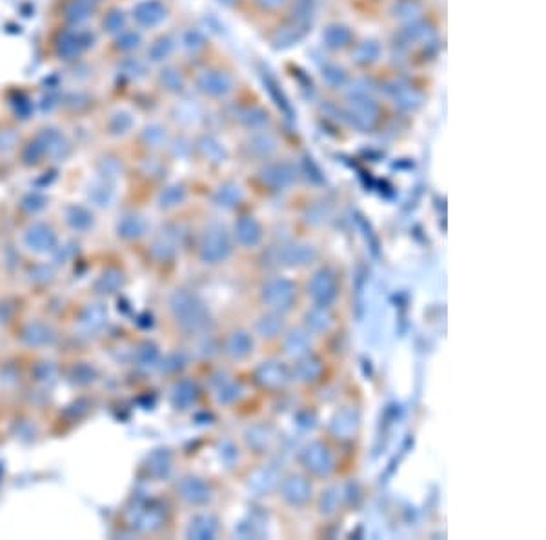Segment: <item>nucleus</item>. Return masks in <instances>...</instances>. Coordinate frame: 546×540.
<instances>
[{
    "instance_id": "f704fd0d",
    "label": "nucleus",
    "mask_w": 546,
    "mask_h": 540,
    "mask_svg": "<svg viewBox=\"0 0 546 540\" xmlns=\"http://www.w3.org/2000/svg\"><path fill=\"white\" fill-rule=\"evenodd\" d=\"M321 369H322L321 362H319L315 356L304 355L301 360H299L297 368H295V373H297L299 379L304 380V382H312V380H315L319 375H321Z\"/></svg>"
},
{
    "instance_id": "39448f33",
    "label": "nucleus",
    "mask_w": 546,
    "mask_h": 540,
    "mask_svg": "<svg viewBox=\"0 0 546 540\" xmlns=\"http://www.w3.org/2000/svg\"><path fill=\"white\" fill-rule=\"evenodd\" d=\"M262 300L266 302V306L277 309V311L292 308L295 300L294 282L284 276H273V279L266 280V284L262 286Z\"/></svg>"
},
{
    "instance_id": "6ab92c4d",
    "label": "nucleus",
    "mask_w": 546,
    "mask_h": 540,
    "mask_svg": "<svg viewBox=\"0 0 546 540\" xmlns=\"http://www.w3.org/2000/svg\"><path fill=\"white\" fill-rule=\"evenodd\" d=\"M277 146L279 142L277 139H275V135L266 131V129H259V131L253 133L248 140V149L253 155L259 156V159H268V156H272L273 153L277 151Z\"/></svg>"
},
{
    "instance_id": "9b49d317",
    "label": "nucleus",
    "mask_w": 546,
    "mask_h": 540,
    "mask_svg": "<svg viewBox=\"0 0 546 540\" xmlns=\"http://www.w3.org/2000/svg\"><path fill=\"white\" fill-rule=\"evenodd\" d=\"M177 46V36L169 35V33H161L144 46V60L148 64H164L175 53Z\"/></svg>"
},
{
    "instance_id": "423d86ee",
    "label": "nucleus",
    "mask_w": 546,
    "mask_h": 540,
    "mask_svg": "<svg viewBox=\"0 0 546 540\" xmlns=\"http://www.w3.org/2000/svg\"><path fill=\"white\" fill-rule=\"evenodd\" d=\"M301 462L315 476H328L334 471V455L322 442H312L301 453Z\"/></svg>"
},
{
    "instance_id": "f03ea898",
    "label": "nucleus",
    "mask_w": 546,
    "mask_h": 540,
    "mask_svg": "<svg viewBox=\"0 0 546 540\" xmlns=\"http://www.w3.org/2000/svg\"><path fill=\"white\" fill-rule=\"evenodd\" d=\"M169 16V8L164 0H139L129 9V20L141 31H153L161 28Z\"/></svg>"
},
{
    "instance_id": "9d476101",
    "label": "nucleus",
    "mask_w": 546,
    "mask_h": 540,
    "mask_svg": "<svg viewBox=\"0 0 546 540\" xmlns=\"http://www.w3.org/2000/svg\"><path fill=\"white\" fill-rule=\"evenodd\" d=\"M295 166L289 162H269L261 169V179L266 186L273 189H284L295 182Z\"/></svg>"
},
{
    "instance_id": "5701e85b",
    "label": "nucleus",
    "mask_w": 546,
    "mask_h": 540,
    "mask_svg": "<svg viewBox=\"0 0 546 540\" xmlns=\"http://www.w3.org/2000/svg\"><path fill=\"white\" fill-rule=\"evenodd\" d=\"M381 44L379 40L375 39H366L362 42H359L354 49H352V60L359 66H368L377 62L379 56H381Z\"/></svg>"
},
{
    "instance_id": "a878e982",
    "label": "nucleus",
    "mask_w": 546,
    "mask_h": 540,
    "mask_svg": "<svg viewBox=\"0 0 546 540\" xmlns=\"http://www.w3.org/2000/svg\"><path fill=\"white\" fill-rule=\"evenodd\" d=\"M279 484H281V480H279L277 471L273 468H268V466L259 468L249 476V486L259 493H272Z\"/></svg>"
},
{
    "instance_id": "f3484780",
    "label": "nucleus",
    "mask_w": 546,
    "mask_h": 540,
    "mask_svg": "<svg viewBox=\"0 0 546 540\" xmlns=\"http://www.w3.org/2000/svg\"><path fill=\"white\" fill-rule=\"evenodd\" d=\"M148 68L149 64L146 62L144 59L135 55H126V56H119L116 59V71H119V76H122L124 80H141L148 75Z\"/></svg>"
},
{
    "instance_id": "cd10ccee",
    "label": "nucleus",
    "mask_w": 546,
    "mask_h": 540,
    "mask_svg": "<svg viewBox=\"0 0 546 540\" xmlns=\"http://www.w3.org/2000/svg\"><path fill=\"white\" fill-rule=\"evenodd\" d=\"M392 99H394L395 106H399V108L404 109V111H414V109H417L419 106L425 102V96H422L421 91L409 88V86L406 84H402L401 88L392 95Z\"/></svg>"
},
{
    "instance_id": "7ed1b4c3",
    "label": "nucleus",
    "mask_w": 546,
    "mask_h": 540,
    "mask_svg": "<svg viewBox=\"0 0 546 540\" xmlns=\"http://www.w3.org/2000/svg\"><path fill=\"white\" fill-rule=\"evenodd\" d=\"M193 84L201 95L208 99H224L233 91L235 80L233 75L221 68H204L197 71Z\"/></svg>"
},
{
    "instance_id": "37998d69",
    "label": "nucleus",
    "mask_w": 546,
    "mask_h": 540,
    "mask_svg": "<svg viewBox=\"0 0 546 540\" xmlns=\"http://www.w3.org/2000/svg\"><path fill=\"white\" fill-rule=\"evenodd\" d=\"M249 435H253V439L249 436V442H252L253 448H268L269 442H272V433H269L268 428H262V426L253 428Z\"/></svg>"
},
{
    "instance_id": "79ce46f5",
    "label": "nucleus",
    "mask_w": 546,
    "mask_h": 540,
    "mask_svg": "<svg viewBox=\"0 0 546 540\" xmlns=\"http://www.w3.org/2000/svg\"><path fill=\"white\" fill-rule=\"evenodd\" d=\"M142 135H144L146 142L149 146H159L166 140V129L161 124H148L144 131H142Z\"/></svg>"
},
{
    "instance_id": "2eb2a0df",
    "label": "nucleus",
    "mask_w": 546,
    "mask_h": 540,
    "mask_svg": "<svg viewBox=\"0 0 546 540\" xmlns=\"http://www.w3.org/2000/svg\"><path fill=\"white\" fill-rule=\"evenodd\" d=\"M434 35V29L432 26L422 19L409 20L404 22L401 29H399V40L402 44H417V42H428Z\"/></svg>"
},
{
    "instance_id": "49530a36",
    "label": "nucleus",
    "mask_w": 546,
    "mask_h": 540,
    "mask_svg": "<svg viewBox=\"0 0 546 540\" xmlns=\"http://www.w3.org/2000/svg\"><path fill=\"white\" fill-rule=\"evenodd\" d=\"M241 195L242 193L237 186H226L221 189V196H224V200H232V202H239Z\"/></svg>"
},
{
    "instance_id": "09e8293b",
    "label": "nucleus",
    "mask_w": 546,
    "mask_h": 540,
    "mask_svg": "<svg viewBox=\"0 0 546 540\" xmlns=\"http://www.w3.org/2000/svg\"><path fill=\"white\" fill-rule=\"evenodd\" d=\"M88 2H91L93 6H96V8H101V6L104 4V2H108V0H88Z\"/></svg>"
},
{
    "instance_id": "412c9836",
    "label": "nucleus",
    "mask_w": 546,
    "mask_h": 540,
    "mask_svg": "<svg viewBox=\"0 0 546 540\" xmlns=\"http://www.w3.org/2000/svg\"><path fill=\"white\" fill-rule=\"evenodd\" d=\"M359 428V416L354 409H341L337 415L334 416L329 429L335 436H341V439H348V436L354 435Z\"/></svg>"
},
{
    "instance_id": "de8ad7c7",
    "label": "nucleus",
    "mask_w": 546,
    "mask_h": 540,
    "mask_svg": "<svg viewBox=\"0 0 546 540\" xmlns=\"http://www.w3.org/2000/svg\"><path fill=\"white\" fill-rule=\"evenodd\" d=\"M262 9H277L286 4V0H255Z\"/></svg>"
},
{
    "instance_id": "7c9ffc66",
    "label": "nucleus",
    "mask_w": 546,
    "mask_h": 540,
    "mask_svg": "<svg viewBox=\"0 0 546 540\" xmlns=\"http://www.w3.org/2000/svg\"><path fill=\"white\" fill-rule=\"evenodd\" d=\"M239 119H241V122L248 129L259 131V129H264L266 124L269 122V113L264 108H261V106H249V108L242 109Z\"/></svg>"
},
{
    "instance_id": "a211bd4d",
    "label": "nucleus",
    "mask_w": 546,
    "mask_h": 540,
    "mask_svg": "<svg viewBox=\"0 0 546 540\" xmlns=\"http://www.w3.org/2000/svg\"><path fill=\"white\" fill-rule=\"evenodd\" d=\"M257 379L269 389H277L288 382V369L281 362H264L257 369Z\"/></svg>"
},
{
    "instance_id": "aec40b11",
    "label": "nucleus",
    "mask_w": 546,
    "mask_h": 540,
    "mask_svg": "<svg viewBox=\"0 0 546 540\" xmlns=\"http://www.w3.org/2000/svg\"><path fill=\"white\" fill-rule=\"evenodd\" d=\"M159 86L172 95H181L186 88V79L181 69L173 64H164L157 75Z\"/></svg>"
},
{
    "instance_id": "4be33fe9",
    "label": "nucleus",
    "mask_w": 546,
    "mask_h": 540,
    "mask_svg": "<svg viewBox=\"0 0 546 540\" xmlns=\"http://www.w3.org/2000/svg\"><path fill=\"white\" fill-rule=\"evenodd\" d=\"M235 233H237L239 242L242 246H248V248L257 246L262 239L261 224L253 216H242L235 226Z\"/></svg>"
},
{
    "instance_id": "0eeeda50",
    "label": "nucleus",
    "mask_w": 546,
    "mask_h": 540,
    "mask_svg": "<svg viewBox=\"0 0 546 540\" xmlns=\"http://www.w3.org/2000/svg\"><path fill=\"white\" fill-rule=\"evenodd\" d=\"M99 11L88 0H61L59 2V19L61 24L73 26V28H84L89 20Z\"/></svg>"
},
{
    "instance_id": "58836bf2",
    "label": "nucleus",
    "mask_w": 546,
    "mask_h": 540,
    "mask_svg": "<svg viewBox=\"0 0 546 540\" xmlns=\"http://www.w3.org/2000/svg\"><path fill=\"white\" fill-rule=\"evenodd\" d=\"M262 76H264L266 89H268L269 95H272L273 99H275V102H277L279 108H282V111H286V113H288V115H292V108H289V104H288V99H286V96H284L282 89L279 88L275 76H272V75H269V73H266V75H262Z\"/></svg>"
},
{
    "instance_id": "c03bdc74",
    "label": "nucleus",
    "mask_w": 546,
    "mask_h": 540,
    "mask_svg": "<svg viewBox=\"0 0 546 540\" xmlns=\"http://www.w3.org/2000/svg\"><path fill=\"white\" fill-rule=\"evenodd\" d=\"M328 213H329L328 206H326L324 202H319L317 206H314V208H312L308 220H312V222H322V220H326Z\"/></svg>"
},
{
    "instance_id": "8fccbe9b",
    "label": "nucleus",
    "mask_w": 546,
    "mask_h": 540,
    "mask_svg": "<svg viewBox=\"0 0 546 540\" xmlns=\"http://www.w3.org/2000/svg\"><path fill=\"white\" fill-rule=\"evenodd\" d=\"M219 2H221V4H224V6H232V4H235L237 0H219Z\"/></svg>"
},
{
    "instance_id": "1a4fd4ad",
    "label": "nucleus",
    "mask_w": 546,
    "mask_h": 540,
    "mask_svg": "<svg viewBox=\"0 0 546 540\" xmlns=\"http://www.w3.org/2000/svg\"><path fill=\"white\" fill-rule=\"evenodd\" d=\"M315 259H317V249L308 242L286 244L277 248V251H275V260L279 264L288 266V268H302V266L312 264Z\"/></svg>"
},
{
    "instance_id": "c85d7f7f",
    "label": "nucleus",
    "mask_w": 546,
    "mask_h": 540,
    "mask_svg": "<svg viewBox=\"0 0 546 540\" xmlns=\"http://www.w3.org/2000/svg\"><path fill=\"white\" fill-rule=\"evenodd\" d=\"M422 9L425 6L421 0H395L392 6V15L402 22H409V20L421 19Z\"/></svg>"
},
{
    "instance_id": "a19ab883",
    "label": "nucleus",
    "mask_w": 546,
    "mask_h": 540,
    "mask_svg": "<svg viewBox=\"0 0 546 540\" xmlns=\"http://www.w3.org/2000/svg\"><path fill=\"white\" fill-rule=\"evenodd\" d=\"M109 124H116V133H126L133 126V115L119 108L109 115Z\"/></svg>"
},
{
    "instance_id": "dca6fc26",
    "label": "nucleus",
    "mask_w": 546,
    "mask_h": 540,
    "mask_svg": "<svg viewBox=\"0 0 546 540\" xmlns=\"http://www.w3.org/2000/svg\"><path fill=\"white\" fill-rule=\"evenodd\" d=\"M352 36L354 35L348 26L341 24V22H332L322 29V44L332 51H339L352 42Z\"/></svg>"
},
{
    "instance_id": "72a5a7b5",
    "label": "nucleus",
    "mask_w": 546,
    "mask_h": 540,
    "mask_svg": "<svg viewBox=\"0 0 546 540\" xmlns=\"http://www.w3.org/2000/svg\"><path fill=\"white\" fill-rule=\"evenodd\" d=\"M321 76L329 88H344L348 82V71L341 64L328 62L321 68Z\"/></svg>"
},
{
    "instance_id": "2f4dec72",
    "label": "nucleus",
    "mask_w": 546,
    "mask_h": 540,
    "mask_svg": "<svg viewBox=\"0 0 546 540\" xmlns=\"http://www.w3.org/2000/svg\"><path fill=\"white\" fill-rule=\"evenodd\" d=\"M177 44H181L186 51L197 53L204 48L206 35L197 26H189V28H186L184 31L181 33V36L177 39Z\"/></svg>"
},
{
    "instance_id": "ea45409f",
    "label": "nucleus",
    "mask_w": 546,
    "mask_h": 540,
    "mask_svg": "<svg viewBox=\"0 0 546 540\" xmlns=\"http://www.w3.org/2000/svg\"><path fill=\"white\" fill-rule=\"evenodd\" d=\"M339 500H341L339 489L328 488L326 491H322L321 500H319V511H321L322 515H332V513L337 511Z\"/></svg>"
},
{
    "instance_id": "e433bc0d",
    "label": "nucleus",
    "mask_w": 546,
    "mask_h": 540,
    "mask_svg": "<svg viewBox=\"0 0 546 540\" xmlns=\"http://www.w3.org/2000/svg\"><path fill=\"white\" fill-rule=\"evenodd\" d=\"M294 24L308 28L309 20L315 15V0H297L294 9Z\"/></svg>"
},
{
    "instance_id": "c756f323",
    "label": "nucleus",
    "mask_w": 546,
    "mask_h": 540,
    "mask_svg": "<svg viewBox=\"0 0 546 540\" xmlns=\"http://www.w3.org/2000/svg\"><path fill=\"white\" fill-rule=\"evenodd\" d=\"M255 329H257L259 335L264 336V339H273V336H277L279 333L284 329V319H282V315H279L277 311L266 313V315H262L261 319L257 320Z\"/></svg>"
},
{
    "instance_id": "4468645a",
    "label": "nucleus",
    "mask_w": 546,
    "mask_h": 540,
    "mask_svg": "<svg viewBox=\"0 0 546 540\" xmlns=\"http://www.w3.org/2000/svg\"><path fill=\"white\" fill-rule=\"evenodd\" d=\"M129 26V15L119 6H108L104 8L102 15L99 16V28L101 33L108 35L109 39L115 36L116 33H121Z\"/></svg>"
},
{
    "instance_id": "473e14b6",
    "label": "nucleus",
    "mask_w": 546,
    "mask_h": 540,
    "mask_svg": "<svg viewBox=\"0 0 546 540\" xmlns=\"http://www.w3.org/2000/svg\"><path fill=\"white\" fill-rule=\"evenodd\" d=\"M375 91L374 82L368 79V76H357L354 80H348L344 86V93L348 96V100L354 99H368L372 96V93Z\"/></svg>"
},
{
    "instance_id": "ddd939ff",
    "label": "nucleus",
    "mask_w": 546,
    "mask_h": 540,
    "mask_svg": "<svg viewBox=\"0 0 546 540\" xmlns=\"http://www.w3.org/2000/svg\"><path fill=\"white\" fill-rule=\"evenodd\" d=\"M282 499L292 506L306 504L312 496V484L301 475H289L281 482Z\"/></svg>"
},
{
    "instance_id": "a18cd8bd",
    "label": "nucleus",
    "mask_w": 546,
    "mask_h": 540,
    "mask_svg": "<svg viewBox=\"0 0 546 540\" xmlns=\"http://www.w3.org/2000/svg\"><path fill=\"white\" fill-rule=\"evenodd\" d=\"M304 168H306V171L309 173L308 176H312V179H314L315 182H322V180H324V179H322L321 169L317 168V164H315V162H314V159H309V156H306V159H304Z\"/></svg>"
},
{
    "instance_id": "4c0bfd02",
    "label": "nucleus",
    "mask_w": 546,
    "mask_h": 540,
    "mask_svg": "<svg viewBox=\"0 0 546 540\" xmlns=\"http://www.w3.org/2000/svg\"><path fill=\"white\" fill-rule=\"evenodd\" d=\"M206 256L208 259H224L226 255H228L229 251V246L228 242H226V236L221 235V233H217V235H212L208 239V242H206Z\"/></svg>"
},
{
    "instance_id": "20e7f679",
    "label": "nucleus",
    "mask_w": 546,
    "mask_h": 540,
    "mask_svg": "<svg viewBox=\"0 0 546 540\" xmlns=\"http://www.w3.org/2000/svg\"><path fill=\"white\" fill-rule=\"evenodd\" d=\"M379 116V104L372 96L368 99L348 100V104L341 109V119L349 128L357 131H368L375 126Z\"/></svg>"
},
{
    "instance_id": "bb28decb",
    "label": "nucleus",
    "mask_w": 546,
    "mask_h": 540,
    "mask_svg": "<svg viewBox=\"0 0 546 540\" xmlns=\"http://www.w3.org/2000/svg\"><path fill=\"white\" fill-rule=\"evenodd\" d=\"M284 349L288 355L301 356L308 355L309 351V331H302V329H295L289 331L284 339Z\"/></svg>"
},
{
    "instance_id": "f257e3e1",
    "label": "nucleus",
    "mask_w": 546,
    "mask_h": 540,
    "mask_svg": "<svg viewBox=\"0 0 546 540\" xmlns=\"http://www.w3.org/2000/svg\"><path fill=\"white\" fill-rule=\"evenodd\" d=\"M96 42L95 33L89 31L88 28H73V26L61 24V28L56 29L55 35L51 36L49 44H51L53 55L62 62H76L81 60V56L93 48Z\"/></svg>"
},
{
    "instance_id": "b1692460",
    "label": "nucleus",
    "mask_w": 546,
    "mask_h": 540,
    "mask_svg": "<svg viewBox=\"0 0 546 540\" xmlns=\"http://www.w3.org/2000/svg\"><path fill=\"white\" fill-rule=\"evenodd\" d=\"M304 322L308 331L312 333H326L334 324L326 306H314L312 309H308L304 315Z\"/></svg>"
},
{
    "instance_id": "c9c22d12",
    "label": "nucleus",
    "mask_w": 546,
    "mask_h": 540,
    "mask_svg": "<svg viewBox=\"0 0 546 540\" xmlns=\"http://www.w3.org/2000/svg\"><path fill=\"white\" fill-rule=\"evenodd\" d=\"M253 348V342L249 339V335L246 333H233L232 339L228 342V349L233 356H237V359H242V356L249 355Z\"/></svg>"
},
{
    "instance_id": "6e6552de",
    "label": "nucleus",
    "mask_w": 546,
    "mask_h": 540,
    "mask_svg": "<svg viewBox=\"0 0 546 540\" xmlns=\"http://www.w3.org/2000/svg\"><path fill=\"white\" fill-rule=\"evenodd\" d=\"M337 280L328 269L314 273L308 282V295L315 300L317 306H326L328 308L335 299H337Z\"/></svg>"
},
{
    "instance_id": "393cba45",
    "label": "nucleus",
    "mask_w": 546,
    "mask_h": 540,
    "mask_svg": "<svg viewBox=\"0 0 546 540\" xmlns=\"http://www.w3.org/2000/svg\"><path fill=\"white\" fill-rule=\"evenodd\" d=\"M306 35V28L299 24L286 26V28L279 29L275 35L272 36V46L275 49H288L294 44H299Z\"/></svg>"
},
{
    "instance_id": "f8f14e48",
    "label": "nucleus",
    "mask_w": 546,
    "mask_h": 540,
    "mask_svg": "<svg viewBox=\"0 0 546 540\" xmlns=\"http://www.w3.org/2000/svg\"><path fill=\"white\" fill-rule=\"evenodd\" d=\"M141 48H144V31H141L135 26H128L121 33H116L115 36H111V42H109V49L115 53L116 59L126 55H135L136 49Z\"/></svg>"
}]
</instances>
